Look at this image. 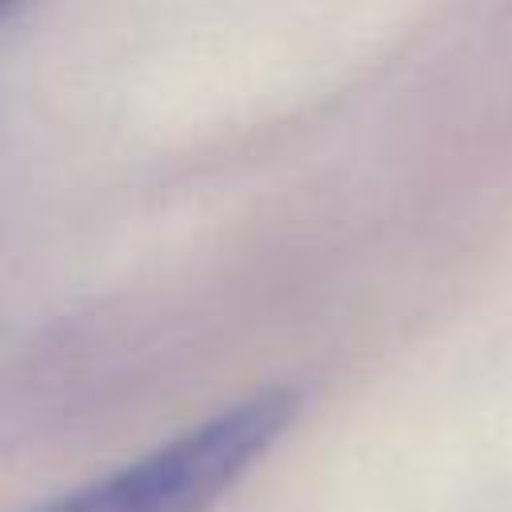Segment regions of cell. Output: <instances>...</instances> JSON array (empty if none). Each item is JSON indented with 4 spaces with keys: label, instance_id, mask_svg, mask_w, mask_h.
Segmentation results:
<instances>
[{
    "label": "cell",
    "instance_id": "1",
    "mask_svg": "<svg viewBox=\"0 0 512 512\" xmlns=\"http://www.w3.org/2000/svg\"><path fill=\"white\" fill-rule=\"evenodd\" d=\"M296 412V388H264L32 512H208L284 436Z\"/></svg>",
    "mask_w": 512,
    "mask_h": 512
}]
</instances>
